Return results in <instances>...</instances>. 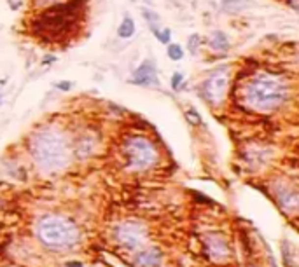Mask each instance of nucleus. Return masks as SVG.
Listing matches in <instances>:
<instances>
[{"mask_svg": "<svg viewBox=\"0 0 299 267\" xmlns=\"http://www.w3.org/2000/svg\"><path fill=\"white\" fill-rule=\"evenodd\" d=\"M30 152L44 171H61L70 163V144L65 135L53 128L37 131L30 140Z\"/></svg>", "mask_w": 299, "mask_h": 267, "instance_id": "1", "label": "nucleus"}, {"mask_svg": "<svg viewBox=\"0 0 299 267\" xmlns=\"http://www.w3.org/2000/svg\"><path fill=\"white\" fill-rule=\"evenodd\" d=\"M84 7L86 0H70L65 4L53 5L37 18L33 30L44 40H60L74 30L76 20L84 12Z\"/></svg>", "mask_w": 299, "mask_h": 267, "instance_id": "2", "label": "nucleus"}, {"mask_svg": "<svg viewBox=\"0 0 299 267\" xmlns=\"http://www.w3.org/2000/svg\"><path fill=\"white\" fill-rule=\"evenodd\" d=\"M289 96L287 84L273 75H257L245 86V103L257 112H273L285 103Z\"/></svg>", "mask_w": 299, "mask_h": 267, "instance_id": "3", "label": "nucleus"}, {"mask_svg": "<svg viewBox=\"0 0 299 267\" xmlns=\"http://www.w3.org/2000/svg\"><path fill=\"white\" fill-rule=\"evenodd\" d=\"M40 243L53 250L70 248L79 241V229L74 222L58 215L44 217L37 225Z\"/></svg>", "mask_w": 299, "mask_h": 267, "instance_id": "4", "label": "nucleus"}, {"mask_svg": "<svg viewBox=\"0 0 299 267\" xmlns=\"http://www.w3.org/2000/svg\"><path fill=\"white\" fill-rule=\"evenodd\" d=\"M126 166L133 171H145L158 163V150L145 136H132L124 142Z\"/></svg>", "mask_w": 299, "mask_h": 267, "instance_id": "5", "label": "nucleus"}, {"mask_svg": "<svg viewBox=\"0 0 299 267\" xmlns=\"http://www.w3.org/2000/svg\"><path fill=\"white\" fill-rule=\"evenodd\" d=\"M227 72L226 68H220L219 72H214L199 88V93L205 98V101H208L210 105H219L224 100L227 89Z\"/></svg>", "mask_w": 299, "mask_h": 267, "instance_id": "6", "label": "nucleus"}, {"mask_svg": "<svg viewBox=\"0 0 299 267\" xmlns=\"http://www.w3.org/2000/svg\"><path fill=\"white\" fill-rule=\"evenodd\" d=\"M145 229L136 222H124L117 225L116 229V241L126 250L133 251L144 243Z\"/></svg>", "mask_w": 299, "mask_h": 267, "instance_id": "7", "label": "nucleus"}, {"mask_svg": "<svg viewBox=\"0 0 299 267\" xmlns=\"http://www.w3.org/2000/svg\"><path fill=\"white\" fill-rule=\"evenodd\" d=\"M132 82L135 86H158V70H156V63L152 60H145L140 63V67L135 70L132 75Z\"/></svg>", "mask_w": 299, "mask_h": 267, "instance_id": "8", "label": "nucleus"}, {"mask_svg": "<svg viewBox=\"0 0 299 267\" xmlns=\"http://www.w3.org/2000/svg\"><path fill=\"white\" fill-rule=\"evenodd\" d=\"M161 264V253L160 250H144L140 251L135 257V266L136 267H158Z\"/></svg>", "mask_w": 299, "mask_h": 267, "instance_id": "9", "label": "nucleus"}, {"mask_svg": "<svg viewBox=\"0 0 299 267\" xmlns=\"http://www.w3.org/2000/svg\"><path fill=\"white\" fill-rule=\"evenodd\" d=\"M207 250L208 253L212 255V259L216 260H222L226 259L227 255H229V248H227L226 241L222 240V238H210V240H207Z\"/></svg>", "mask_w": 299, "mask_h": 267, "instance_id": "10", "label": "nucleus"}, {"mask_svg": "<svg viewBox=\"0 0 299 267\" xmlns=\"http://www.w3.org/2000/svg\"><path fill=\"white\" fill-rule=\"evenodd\" d=\"M210 48L217 52H226L229 49V39L224 32L217 30L210 35Z\"/></svg>", "mask_w": 299, "mask_h": 267, "instance_id": "11", "label": "nucleus"}, {"mask_svg": "<svg viewBox=\"0 0 299 267\" xmlns=\"http://www.w3.org/2000/svg\"><path fill=\"white\" fill-rule=\"evenodd\" d=\"M135 35V20L132 16H124L121 21L119 28H117V37L119 39H132Z\"/></svg>", "mask_w": 299, "mask_h": 267, "instance_id": "12", "label": "nucleus"}, {"mask_svg": "<svg viewBox=\"0 0 299 267\" xmlns=\"http://www.w3.org/2000/svg\"><path fill=\"white\" fill-rule=\"evenodd\" d=\"M222 5L229 12H242L245 9L252 7L254 2L252 0H222Z\"/></svg>", "mask_w": 299, "mask_h": 267, "instance_id": "13", "label": "nucleus"}, {"mask_svg": "<svg viewBox=\"0 0 299 267\" xmlns=\"http://www.w3.org/2000/svg\"><path fill=\"white\" fill-rule=\"evenodd\" d=\"M142 16H144V20L149 23V26H151V30H154V28H158V24H160V14H156L154 11H151V9H142Z\"/></svg>", "mask_w": 299, "mask_h": 267, "instance_id": "14", "label": "nucleus"}, {"mask_svg": "<svg viewBox=\"0 0 299 267\" xmlns=\"http://www.w3.org/2000/svg\"><path fill=\"white\" fill-rule=\"evenodd\" d=\"M152 33H154L156 39L160 40L161 44H170V40H172V32H170V28H154Z\"/></svg>", "mask_w": 299, "mask_h": 267, "instance_id": "15", "label": "nucleus"}, {"mask_svg": "<svg viewBox=\"0 0 299 267\" xmlns=\"http://www.w3.org/2000/svg\"><path fill=\"white\" fill-rule=\"evenodd\" d=\"M166 52H168V58L172 61H180L184 58V51L179 44H168Z\"/></svg>", "mask_w": 299, "mask_h": 267, "instance_id": "16", "label": "nucleus"}, {"mask_svg": "<svg viewBox=\"0 0 299 267\" xmlns=\"http://www.w3.org/2000/svg\"><path fill=\"white\" fill-rule=\"evenodd\" d=\"M199 46H201V39H199L198 33H192V35H189V39H188V51L191 52V54H196V52H198Z\"/></svg>", "mask_w": 299, "mask_h": 267, "instance_id": "17", "label": "nucleus"}, {"mask_svg": "<svg viewBox=\"0 0 299 267\" xmlns=\"http://www.w3.org/2000/svg\"><path fill=\"white\" fill-rule=\"evenodd\" d=\"M186 119H188L192 126H198V124H201V116H199L194 108H189V110H186Z\"/></svg>", "mask_w": 299, "mask_h": 267, "instance_id": "18", "label": "nucleus"}, {"mask_svg": "<svg viewBox=\"0 0 299 267\" xmlns=\"http://www.w3.org/2000/svg\"><path fill=\"white\" fill-rule=\"evenodd\" d=\"M184 82V75L180 72H175L172 75V89H179L180 84Z\"/></svg>", "mask_w": 299, "mask_h": 267, "instance_id": "19", "label": "nucleus"}, {"mask_svg": "<svg viewBox=\"0 0 299 267\" xmlns=\"http://www.w3.org/2000/svg\"><path fill=\"white\" fill-rule=\"evenodd\" d=\"M56 88L60 89V91H70L72 89V82L70 80H60V82H56Z\"/></svg>", "mask_w": 299, "mask_h": 267, "instance_id": "20", "label": "nucleus"}, {"mask_svg": "<svg viewBox=\"0 0 299 267\" xmlns=\"http://www.w3.org/2000/svg\"><path fill=\"white\" fill-rule=\"evenodd\" d=\"M7 5L11 11H20V7L23 5V0H7Z\"/></svg>", "mask_w": 299, "mask_h": 267, "instance_id": "21", "label": "nucleus"}, {"mask_svg": "<svg viewBox=\"0 0 299 267\" xmlns=\"http://www.w3.org/2000/svg\"><path fill=\"white\" fill-rule=\"evenodd\" d=\"M67 267H82V264L81 262H68Z\"/></svg>", "mask_w": 299, "mask_h": 267, "instance_id": "22", "label": "nucleus"}, {"mask_svg": "<svg viewBox=\"0 0 299 267\" xmlns=\"http://www.w3.org/2000/svg\"><path fill=\"white\" fill-rule=\"evenodd\" d=\"M132 2H138V0H132ZM142 2H145L147 5H154V0H142Z\"/></svg>", "mask_w": 299, "mask_h": 267, "instance_id": "23", "label": "nucleus"}]
</instances>
